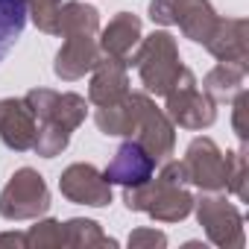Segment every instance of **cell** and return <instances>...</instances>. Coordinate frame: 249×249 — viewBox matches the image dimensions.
I'll list each match as a JSON object with an SVG mask.
<instances>
[{
    "label": "cell",
    "instance_id": "cell-2",
    "mask_svg": "<svg viewBox=\"0 0 249 249\" xmlns=\"http://www.w3.org/2000/svg\"><path fill=\"white\" fill-rule=\"evenodd\" d=\"M123 202H126L129 211L150 214L159 223H179V220H185L194 211V196L185 191V185L182 182H170L161 173L156 179H147L144 185L126 188Z\"/></svg>",
    "mask_w": 249,
    "mask_h": 249
},
{
    "label": "cell",
    "instance_id": "cell-8",
    "mask_svg": "<svg viewBox=\"0 0 249 249\" xmlns=\"http://www.w3.org/2000/svg\"><path fill=\"white\" fill-rule=\"evenodd\" d=\"M185 179L202 191H226V153L211 138H194L182 159Z\"/></svg>",
    "mask_w": 249,
    "mask_h": 249
},
{
    "label": "cell",
    "instance_id": "cell-14",
    "mask_svg": "<svg viewBox=\"0 0 249 249\" xmlns=\"http://www.w3.org/2000/svg\"><path fill=\"white\" fill-rule=\"evenodd\" d=\"M100 44L94 36H68L62 50L56 53V76L65 79V82H73V79H82L85 73L94 71V65L100 62Z\"/></svg>",
    "mask_w": 249,
    "mask_h": 249
},
{
    "label": "cell",
    "instance_id": "cell-7",
    "mask_svg": "<svg viewBox=\"0 0 249 249\" xmlns=\"http://www.w3.org/2000/svg\"><path fill=\"white\" fill-rule=\"evenodd\" d=\"M164 108H167V117L173 123H179L182 129H208L211 123L217 120V106L214 100L196 88V76L188 73L176 88H170L164 94Z\"/></svg>",
    "mask_w": 249,
    "mask_h": 249
},
{
    "label": "cell",
    "instance_id": "cell-3",
    "mask_svg": "<svg viewBox=\"0 0 249 249\" xmlns=\"http://www.w3.org/2000/svg\"><path fill=\"white\" fill-rule=\"evenodd\" d=\"M132 100V111H135V123H132V138L156 159V161H167L173 156L176 147V129L173 120L167 117V111H161L150 94L141 91H129Z\"/></svg>",
    "mask_w": 249,
    "mask_h": 249
},
{
    "label": "cell",
    "instance_id": "cell-16",
    "mask_svg": "<svg viewBox=\"0 0 249 249\" xmlns=\"http://www.w3.org/2000/svg\"><path fill=\"white\" fill-rule=\"evenodd\" d=\"M126 94H129V73H126V65L117 62V59H108V56H100V62L94 65L91 85H88V100H91L97 108H103V106L120 103Z\"/></svg>",
    "mask_w": 249,
    "mask_h": 249
},
{
    "label": "cell",
    "instance_id": "cell-18",
    "mask_svg": "<svg viewBox=\"0 0 249 249\" xmlns=\"http://www.w3.org/2000/svg\"><path fill=\"white\" fill-rule=\"evenodd\" d=\"M100 33V12L82 0H68L62 3L59 18V36H97Z\"/></svg>",
    "mask_w": 249,
    "mask_h": 249
},
{
    "label": "cell",
    "instance_id": "cell-27",
    "mask_svg": "<svg viewBox=\"0 0 249 249\" xmlns=\"http://www.w3.org/2000/svg\"><path fill=\"white\" fill-rule=\"evenodd\" d=\"M126 243L132 249H156V246L161 249V246H167V234L164 231H156V229H135Z\"/></svg>",
    "mask_w": 249,
    "mask_h": 249
},
{
    "label": "cell",
    "instance_id": "cell-22",
    "mask_svg": "<svg viewBox=\"0 0 249 249\" xmlns=\"http://www.w3.org/2000/svg\"><path fill=\"white\" fill-rule=\"evenodd\" d=\"M226 191L234 194L237 199H249V185H246V144L240 150L226 153Z\"/></svg>",
    "mask_w": 249,
    "mask_h": 249
},
{
    "label": "cell",
    "instance_id": "cell-11",
    "mask_svg": "<svg viewBox=\"0 0 249 249\" xmlns=\"http://www.w3.org/2000/svg\"><path fill=\"white\" fill-rule=\"evenodd\" d=\"M156 159L132 138L126 144H120L114 159L108 161V167L103 170L106 182L108 185H123V188H135V185H144L147 179H153L156 173Z\"/></svg>",
    "mask_w": 249,
    "mask_h": 249
},
{
    "label": "cell",
    "instance_id": "cell-28",
    "mask_svg": "<svg viewBox=\"0 0 249 249\" xmlns=\"http://www.w3.org/2000/svg\"><path fill=\"white\" fill-rule=\"evenodd\" d=\"M0 246H27V231H3Z\"/></svg>",
    "mask_w": 249,
    "mask_h": 249
},
{
    "label": "cell",
    "instance_id": "cell-17",
    "mask_svg": "<svg viewBox=\"0 0 249 249\" xmlns=\"http://www.w3.org/2000/svg\"><path fill=\"white\" fill-rule=\"evenodd\" d=\"M246 82V65H234V62H220L217 68H211L202 79V91L217 103L231 100L237 91H243Z\"/></svg>",
    "mask_w": 249,
    "mask_h": 249
},
{
    "label": "cell",
    "instance_id": "cell-13",
    "mask_svg": "<svg viewBox=\"0 0 249 249\" xmlns=\"http://www.w3.org/2000/svg\"><path fill=\"white\" fill-rule=\"evenodd\" d=\"M141 18L138 15H132V12H117L111 21H108V27L100 33V53L103 56H108V59H117V62H123L129 68V62H132V53L138 50V44H141Z\"/></svg>",
    "mask_w": 249,
    "mask_h": 249
},
{
    "label": "cell",
    "instance_id": "cell-6",
    "mask_svg": "<svg viewBox=\"0 0 249 249\" xmlns=\"http://www.w3.org/2000/svg\"><path fill=\"white\" fill-rule=\"evenodd\" d=\"M150 18L156 24H176L185 38L205 44L208 36L217 27V12L208 0H153L150 3Z\"/></svg>",
    "mask_w": 249,
    "mask_h": 249
},
{
    "label": "cell",
    "instance_id": "cell-19",
    "mask_svg": "<svg viewBox=\"0 0 249 249\" xmlns=\"http://www.w3.org/2000/svg\"><path fill=\"white\" fill-rule=\"evenodd\" d=\"M94 123H97V129H100L103 135H111V138H132L135 111H132V100H129V94L123 97L120 103H114V106H103V108H97Z\"/></svg>",
    "mask_w": 249,
    "mask_h": 249
},
{
    "label": "cell",
    "instance_id": "cell-1",
    "mask_svg": "<svg viewBox=\"0 0 249 249\" xmlns=\"http://www.w3.org/2000/svg\"><path fill=\"white\" fill-rule=\"evenodd\" d=\"M138 68V76H141V85L147 88V94H156V97H164L170 88H176L191 71L182 65V56H179V47H176V38L164 30L141 38L138 50L132 53V62Z\"/></svg>",
    "mask_w": 249,
    "mask_h": 249
},
{
    "label": "cell",
    "instance_id": "cell-9",
    "mask_svg": "<svg viewBox=\"0 0 249 249\" xmlns=\"http://www.w3.org/2000/svg\"><path fill=\"white\" fill-rule=\"evenodd\" d=\"M24 100L33 108L38 123H56V126H65L68 132L82 126V120L88 114L85 97L71 94V91L59 94V91H50V88H33Z\"/></svg>",
    "mask_w": 249,
    "mask_h": 249
},
{
    "label": "cell",
    "instance_id": "cell-4",
    "mask_svg": "<svg viewBox=\"0 0 249 249\" xmlns=\"http://www.w3.org/2000/svg\"><path fill=\"white\" fill-rule=\"evenodd\" d=\"M50 208V191L38 170L21 167L0 191V217L3 220H38Z\"/></svg>",
    "mask_w": 249,
    "mask_h": 249
},
{
    "label": "cell",
    "instance_id": "cell-23",
    "mask_svg": "<svg viewBox=\"0 0 249 249\" xmlns=\"http://www.w3.org/2000/svg\"><path fill=\"white\" fill-rule=\"evenodd\" d=\"M62 3H65V0H27V18H33V24L41 33L59 36Z\"/></svg>",
    "mask_w": 249,
    "mask_h": 249
},
{
    "label": "cell",
    "instance_id": "cell-21",
    "mask_svg": "<svg viewBox=\"0 0 249 249\" xmlns=\"http://www.w3.org/2000/svg\"><path fill=\"white\" fill-rule=\"evenodd\" d=\"M65 226V246H73V249H91V246H117L114 237L103 234V229L94 223V220H82V217H73Z\"/></svg>",
    "mask_w": 249,
    "mask_h": 249
},
{
    "label": "cell",
    "instance_id": "cell-25",
    "mask_svg": "<svg viewBox=\"0 0 249 249\" xmlns=\"http://www.w3.org/2000/svg\"><path fill=\"white\" fill-rule=\"evenodd\" d=\"M27 246L33 249H50V246H65V226L59 220H38L27 231Z\"/></svg>",
    "mask_w": 249,
    "mask_h": 249
},
{
    "label": "cell",
    "instance_id": "cell-24",
    "mask_svg": "<svg viewBox=\"0 0 249 249\" xmlns=\"http://www.w3.org/2000/svg\"><path fill=\"white\" fill-rule=\"evenodd\" d=\"M71 141V132L65 126H56V123H41L36 129V141H33V150L41 156V159H53L59 156Z\"/></svg>",
    "mask_w": 249,
    "mask_h": 249
},
{
    "label": "cell",
    "instance_id": "cell-15",
    "mask_svg": "<svg viewBox=\"0 0 249 249\" xmlns=\"http://www.w3.org/2000/svg\"><path fill=\"white\" fill-rule=\"evenodd\" d=\"M246 38H249V21L246 18H217V27L208 36L205 50L220 62L246 65V59H249Z\"/></svg>",
    "mask_w": 249,
    "mask_h": 249
},
{
    "label": "cell",
    "instance_id": "cell-5",
    "mask_svg": "<svg viewBox=\"0 0 249 249\" xmlns=\"http://www.w3.org/2000/svg\"><path fill=\"white\" fill-rule=\"evenodd\" d=\"M196 208V220L205 229L208 240L214 246H226V249H240L246 243L243 237V217L237 211V205H231L223 191H205L199 199H194Z\"/></svg>",
    "mask_w": 249,
    "mask_h": 249
},
{
    "label": "cell",
    "instance_id": "cell-20",
    "mask_svg": "<svg viewBox=\"0 0 249 249\" xmlns=\"http://www.w3.org/2000/svg\"><path fill=\"white\" fill-rule=\"evenodd\" d=\"M27 27V0H0V62L9 56Z\"/></svg>",
    "mask_w": 249,
    "mask_h": 249
},
{
    "label": "cell",
    "instance_id": "cell-26",
    "mask_svg": "<svg viewBox=\"0 0 249 249\" xmlns=\"http://www.w3.org/2000/svg\"><path fill=\"white\" fill-rule=\"evenodd\" d=\"M231 100H234V108H231V126H234V132H237L240 144H246V135H249V126H246L249 97H246V91H237V94H234Z\"/></svg>",
    "mask_w": 249,
    "mask_h": 249
},
{
    "label": "cell",
    "instance_id": "cell-12",
    "mask_svg": "<svg viewBox=\"0 0 249 249\" xmlns=\"http://www.w3.org/2000/svg\"><path fill=\"white\" fill-rule=\"evenodd\" d=\"M36 129H38V123H36V114L27 106V100H15V97L0 100V141L9 150H15V153L33 150Z\"/></svg>",
    "mask_w": 249,
    "mask_h": 249
},
{
    "label": "cell",
    "instance_id": "cell-10",
    "mask_svg": "<svg viewBox=\"0 0 249 249\" xmlns=\"http://www.w3.org/2000/svg\"><path fill=\"white\" fill-rule=\"evenodd\" d=\"M59 191L65 199L76 202V205H94L103 208L111 202V185L106 182V176L94 167V164H71L62 179H59Z\"/></svg>",
    "mask_w": 249,
    "mask_h": 249
}]
</instances>
